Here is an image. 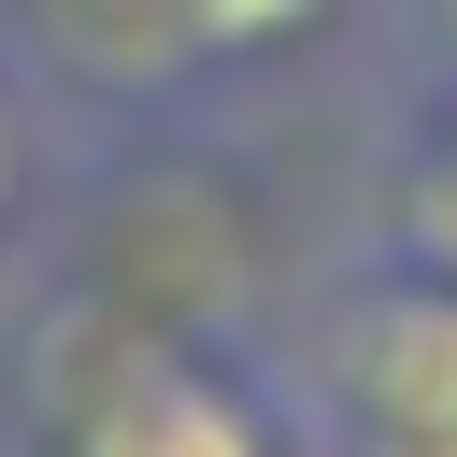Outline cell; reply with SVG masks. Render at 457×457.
<instances>
[{"mask_svg": "<svg viewBox=\"0 0 457 457\" xmlns=\"http://www.w3.org/2000/svg\"><path fill=\"white\" fill-rule=\"evenodd\" d=\"M0 457H314L271 314H100L29 286L0 314Z\"/></svg>", "mask_w": 457, "mask_h": 457, "instance_id": "cell-1", "label": "cell"}, {"mask_svg": "<svg viewBox=\"0 0 457 457\" xmlns=\"http://www.w3.org/2000/svg\"><path fill=\"white\" fill-rule=\"evenodd\" d=\"M271 357L314 443H428L457 428V286L371 243H300L271 300Z\"/></svg>", "mask_w": 457, "mask_h": 457, "instance_id": "cell-2", "label": "cell"}, {"mask_svg": "<svg viewBox=\"0 0 457 457\" xmlns=\"http://www.w3.org/2000/svg\"><path fill=\"white\" fill-rule=\"evenodd\" d=\"M29 86L57 100V129L86 157H186V143H243L186 0H0Z\"/></svg>", "mask_w": 457, "mask_h": 457, "instance_id": "cell-3", "label": "cell"}, {"mask_svg": "<svg viewBox=\"0 0 457 457\" xmlns=\"http://www.w3.org/2000/svg\"><path fill=\"white\" fill-rule=\"evenodd\" d=\"M314 228L457 286V100H343V171Z\"/></svg>", "mask_w": 457, "mask_h": 457, "instance_id": "cell-4", "label": "cell"}, {"mask_svg": "<svg viewBox=\"0 0 457 457\" xmlns=\"http://www.w3.org/2000/svg\"><path fill=\"white\" fill-rule=\"evenodd\" d=\"M186 29H200V71L243 143H271L286 114L357 86V0H186Z\"/></svg>", "mask_w": 457, "mask_h": 457, "instance_id": "cell-5", "label": "cell"}, {"mask_svg": "<svg viewBox=\"0 0 457 457\" xmlns=\"http://www.w3.org/2000/svg\"><path fill=\"white\" fill-rule=\"evenodd\" d=\"M86 186H100V157L57 129V100L29 86V57H14V29H0V314L43 286V257H57V228H71Z\"/></svg>", "mask_w": 457, "mask_h": 457, "instance_id": "cell-6", "label": "cell"}, {"mask_svg": "<svg viewBox=\"0 0 457 457\" xmlns=\"http://www.w3.org/2000/svg\"><path fill=\"white\" fill-rule=\"evenodd\" d=\"M343 100H457V0H357V86Z\"/></svg>", "mask_w": 457, "mask_h": 457, "instance_id": "cell-7", "label": "cell"}, {"mask_svg": "<svg viewBox=\"0 0 457 457\" xmlns=\"http://www.w3.org/2000/svg\"><path fill=\"white\" fill-rule=\"evenodd\" d=\"M314 457H457V428H428V443H314Z\"/></svg>", "mask_w": 457, "mask_h": 457, "instance_id": "cell-8", "label": "cell"}]
</instances>
